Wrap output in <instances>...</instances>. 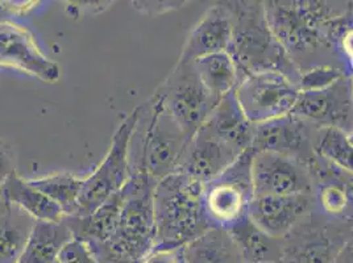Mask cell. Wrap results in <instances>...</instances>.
Instances as JSON below:
<instances>
[{
    "label": "cell",
    "mask_w": 353,
    "mask_h": 263,
    "mask_svg": "<svg viewBox=\"0 0 353 263\" xmlns=\"http://www.w3.org/2000/svg\"><path fill=\"white\" fill-rule=\"evenodd\" d=\"M268 24L289 57L301 70L314 66L312 59L335 53V37L352 6L330 1H264Z\"/></svg>",
    "instance_id": "cell-1"
},
{
    "label": "cell",
    "mask_w": 353,
    "mask_h": 263,
    "mask_svg": "<svg viewBox=\"0 0 353 263\" xmlns=\"http://www.w3.org/2000/svg\"><path fill=\"white\" fill-rule=\"evenodd\" d=\"M227 6L234 16L228 54L235 61L240 78L247 74L274 72L299 87L301 70L270 30L264 1H231Z\"/></svg>",
    "instance_id": "cell-2"
},
{
    "label": "cell",
    "mask_w": 353,
    "mask_h": 263,
    "mask_svg": "<svg viewBox=\"0 0 353 263\" xmlns=\"http://www.w3.org/2000/svg\"><path fill=\"white\" fill-rule=\"evenodd\" d=\"M156 183L133 171L121 189L123 203L115 231L102 245L90 246L102 263H141L154 249L153 191Z\"/></svg>",
    "instance_id": "cell-3"
},
{
    "label": "cell",
    "mask_w": 353,
    "mask_h": 263,
    "mask_svg": "<svg viewBox=\"0 0 353 263\" xmlns=\"http://www.w3.org/2000/svg\"><path fill=\"white\" fill-rule=\"evenodd\" d=\"M202 186L179 171L156 183L154 249L185 248L211 229L202 205Z\"/></svg>",
    "instance_id": "cell-4"
},
{
    "label": "cell",
    "mask_w": 353,
    "mask_h": 263,
    "mask_svg": "<svg viewBox=\"0 0 353 263\" xmlns=\"http://www.w3.org/2000/svg\"><path fill=\"white\" fill-rule=\"evenodd\" d=\"M253 157L252 149L244 151L221 174L202 186V205L211 229L228 232L250 219L254 198Z\"/></svg>",
    "instance_id": "cell-5"
},
{
    "label": "cell",
    "mask_w": 353,
    "mask_h": 263,
    "mask_svg": "<svg viewBox=\"0 0 353 263\" xmlns=\"http://www.w3.org/2000/svg\"><path fill=\"white\" fill-rule=\"evenodd\" d=\"M145 125L141 128L139 162L133 171L147 174L154 183L178 171L190 138L181 129L157 98L143 104Z\"/></svg>",
    "instance_id": "cell-6"
},
{
    "label": "cell",
    "mask_w": 353,
    "mask_h": 263,
    "mask_svg": "<svg viewBox=\"0 0 353 263\" xmlns=\"http://www.w3.org/2000/svg\"><path fill=\"white\" fill-rule=\"evenodd\" d=\"M140 115L141 105L136 107L121 121L103 161L99 163L91 176L83 179L78 211L74 218H88L128 182L131 176L130 149Z\"/></svg>",
    "instance_id": "cell-7"
},
{
    "label": "cell",
    "mask_w": 353,
    "mask_h": 263,
    "mask_svg": "<svg viewBox=\"0 0 353 263\" xmlns=\"http://www.w3.org/2000/svg\"><path fill=\"white\" fill-rule=\"evenodd\" d=\"M153 96L190 140L219 103L202 82L195 63L182 61L176 62Z\"/></svg>",
    "instance_id": "cell-8"
},
{
    "label": "cell",
    "mask_w": 353,
    "mask_h": 263,
    "mask_svg": "<svg viewBox=\"0 0 353 263\" xmlns=\"http://www.w3.org/2000/svg\"><path fill=\"white\" fill-rule=\"evenodd\" d=\"M299 92L294 82L274 72L247 74L235 88L239 105L253 125L292 114Z\"/></svg>",
    "instance_id": "cell-9"
},
{
    "label": "cell",
    "mask_w": 353,
    "mask_h": 263,
    "mask_svg": "<svg viewBox=\"0 0 353 263\" xmlns=\"http://www.w3.org/2000/svg\"><path fill=\"white\" fill-rule=\"evenodd\" d=\"M292 115L319 129H338L347 136L353 131V86L344 75L328 87L301 91Z\"/></svg>",
    "instance_id": "cell-10"
},
{
    "label": "cell",
    "mask_w": 353,
    "mask_h": 263,
    "mask_svg": "<svg viewBox=\"0 0 353 263\" xmlns=\"http://www.w3.org/2000/svg\"><path fill=\"white\" fill-rule=\"evenodd\" d=\"M318 132L319 128L289 114L256 124L250 149L254 153H276L292 157L307 165L316 157Z\"/></svg>",
    "instance_id": "cell-11"
},
{
    "label": "cell",
    "mask_w": 353,
    "mask_h": 263,
    "mask_svg": "<svg viewBox=\"0 0 353 263\" xmlns=\"http://www.w3.org/2000/svg\"><path fill=\"white\" fill-rule=\"evenodd\" d=\"M0 66L30 74L46 83H56L61 76L59 63L45 56L30 30L8 20L0 21Z\"/></svg>",
    "instance_id": "cell-12"
},
{
    "label": "cell",
    "mask_w": 353,
    "mask_h": 263,
    "mask_svg": "<svg viewBox=\"0 0 353 263\" xmlns=\"http://www.w3.org/2000/svg\"><path fill=\"white\" fill-rule=\"evenodd\" d=\"M254 196L311 193L312 178L303 162L276 153H254L252 162Z\"/></svg>",
    "instance_id": "cell-13"
},
{
    "label": "cell",
    "mask_w": 353,
    "mask_h": 263,
    "mask_svg": "<svg viewBox=\"0 0 353 263\" xmlns=\"http://www.w3.org/2000/svg\"><path fill=\"white\" fill-rule=\"evenodd\" d=\"M314 205L312 192L254 196L250 204V219L266 233L276 238H285L309 216Z\"/></svg>",
    "instance_id": "cell-14"
},
{
    "label": "cell",
    "mask_w": 353,
    "mask_h": 263,
    "mask_svg": "<svg viewBox=\"0 0 353 263\" xmlns=\"http://www.w3.org/2000/svg\"><path fill=\"white\" fill-rule=\"evenodd\" d=\"M336 231L302 221L283 238L282 263H335L348 240Z\"/></svg>",
    "instance_id": "cell-15"
},
{
    "label": "cell",
    "mask_w": 353,
    "mask_h": 263,
    "mask_svg": "<svg viewBox=\"0 0 353 263\" xmlns=\"http://www.w3.org/2000/svg\"><path fill=\"white\" fill-rule=\"evenodd\" d=\"M237 157L236 151L202 125L186 147L178 171L205 185L230 167Z\"/></svg>",
    "instance_id": "cell-16"
},
{
    "label": "cell",
    "mask_w": 353,
    "mask_h": 263,
    "mask_svg": "<svg viewBox=\"0 0 353 263\" xmlns=\"http://www.w3.org/2000/svg\"><path fill=\"white\" fill-rule=\"evenodd\" d=\"M234 16L227 3L215 4L192 28L179 61L195 62L211 54L228 52Z\"/></svg>",
    "instance_id": "cell-17"
},
{
    "label": "cell",
    "mask_w": 353,
    "mask_h": 263,
    "mask_svg": "<svg viewBox=\"0 0 353 263\" xmlns=\"http://www.w3.org/2000/svg\"><path fill=\"white\" fill-rule=\"evenodd\" d=\"M203 127L239 156L252 147L254 125L240 108L235 90L221 98Z\"/></svg>",
    "instance_id": "cell-18"
},
{
    "label": "cell",
    "mask_w": 353,
    "mask_h": 263,
    "mask_svg": "<svg viewBox=\"0 0 353 263\" xmlns=\"http://www.w3.org/2000/svg\"><path fill=\"white\" fill-rule=\"evenodd\" d=\"M74 240L68 219L36 221L20 263H59V254Z\"/></svg>",
    "instance_id": "cell-19"
},
{
    "label": "cell",
    "mask_w": 353,
    "mask_h": 263,
    "mask_svg": "<svg viewBox=\"0 0 353 263\" xmlns=\"http://www.w3.org/2000/svg\"><path fill=\"white\" fill-rule=\"evenodd\" d=\"M241 261L245 263H282L283 238H276L259 228L252 220L230 229Z\"/></svg>",
    "instance_id": "cell-20"
},
{
    "label": "cell",
    "mask_w": 353,
    "mask_h": 263,
    "mask_svg": "<svg viewBox=\"0 0 353 263\" xmlns=\"http://www.w3.org/2000/svg\"><path fill=\"white\" fill-rule=\"evenodd\" d=\"M0 196L10 205L27 212L36 221H59L65 215L59 205L50 200L41 191L34 189L30 180L15 173L0 187Z\"/></svg>",
    "instance_id": "cell-21"
},
{
    "label": "cell",
    "mask_w": 353,
    "mask_h": 263,
    "mask_svg": "<svg viewBox=\"0 0 353 263\" xmlns=\"http://www.w3.org/2000/svg\"><path fill=\"white\" fill-rule=\"evenodd\" d=\"M34 222L27 212L8 204L0 215V263H19Z\"/></svg>",
    "instance_id": "cell-22"
},
{
    "label": "cell",
    "mask_w": 353,
    "mask_h": 263,
    "mask_svg": "<svg viewBox=\"0 0 353 263\" xmlns=\"http://www.w3.org/2000/svg\"><path fill=\"white\" fill-rule=\"evenodd\" d=\"M183 263H241L230 234L221 229L207 233L182 248Z\"/></svg>",
    "instance_id": "cell-23"
},
{
    "label": "cell",
    "mask_w": 353,
    "mask_h": 263,
    "mask_svg": "<svg viewBox=\"0 0 353 263\" xmlns=\"http://www.w3.org/2000/svg\"><path fill=\"white\" fill-rule=\"evenodd\" d=\"M194 63L205 86L219 101L234 91L240 81L235 61L228 52L207 56Z\"/></svg>",
    "instance_id": "cell-24"
},
{
    "label": "cell",
    "mask_w": 353,
    "mask_h": 263,
    "mask_svg": "<svg viewBox=\"0 0 353 263\" xmlns=\"http://www.w3.org/2000/svg\"><path fill=\"white\" fill-rule=\"evenodd\" d=\"M30 183L59 205L65 218H74L77 215L83 179L72 173H54L44 178L30 179Z\"/></svg>",
    "instance_id": "cell-25"
},
{
    "label": "cell",
    "mask_w": 353,
    "mask_h": 263,
    "mask_svg": "<svg viewBox=\"0 0 353 263\" xmlns=\"http://www.w3.org/2000/svg\"><path fill=\"white\" fill-rule=\"evenodd\" d=\"M315 151L353 176V145L345 133L338 129H319Z\"/></svg>",
    "instance_id": "cell-26"
},
{
    "label": "cell",
    "mask_w": 353,
    "mask_h": 263,
    "mask_svg": "<svg viewBox=\"0 0 353 263\" xmlns=\"http://www.w3.org/2000/svg\"><path fill=\"white\" fill-rule=\"evenodd\" d=\"M347 74L336 65H319L303 70L299 78L301 91H315L328 87Z\"/></svg>",
    "instance_id": "cell-27"
},
{
    "label": "cell",
    "mask_w": 353,
    "mask_h": 263,
    "mask_svg": "<svg viewBox=\"0 0 353 263\" xmlns=\"http://www.w3.org/2000/svg\"><path fill=\"white\" fill-rule=\"evenodd\" d=\"M335 53L341 67L352 82L353 86V7L343 20L335 37Z\"/></svg>",
    "instance_id": "cell-28"
},
{
    "label": "cell",
    "mask_w": 353,
    "mask_h": 263,
    "mask_svg": "<svg viewBox=\"0 0 353 263\" xmlns=\"http://www.w3.org/2000/svg\"><path fill=\"white\" fill-rule=\"evenodd\" d=\"M59 263H102L86 242L74 238L59 254Z\"/></svg>",
    "instance_id": "cell-29"
},
{
    "label": "cell",
    "mask_w": 353,
    "mask_h": 263,
    "mask_svg": "<svg viewBox=\"0 0 353 263\" xmlns=\"http://www.w3.org/2000/svg\"><path fill=\"white\" fill-rule=\"evenodd\" d=\"M188 1H132L133 8L141 14L159 16L185 7Z\"/></svg>",
    "instance_id": "cell-30"
},
{
    "label": "cell",
    "mask_w": 353,
    "mask_h": 263,
    "mask_svg": "<svg viewBox=\"0 0 353 263\" xmlns=\"http://www.w3.org/2000/svg\"><path fill=\"white\" fill-rule=\"evenodd\" d=\"M15 153L12 147L0 141V187L16 171Z\"/></svg>",
    "instance_id": "cell-31"
},
{
    "label": "cell",
    "mask_w": 353,
    "mask_h": 263,
    "mask_svg": "<svg viewBox=\"0 0 353 263\" xmlns=\"http://www.w3.org/2000/svg\"><path fill=\"white\" fill-rule=\"evenodd\" d=\"M141 263H183L182 249H153Z\"/></svg>",
    "instance_id": "cell-32"
},
{
    "label": "cell",
    "mask_w": 353,
    "mask_h": 263,
    "mask_svg": "<svg viewBox=\"0 0 353 263\" xmlns=\"http://www.w3.org/2000/svg\"><path fill=\"white\" fill-rule=\"evenodd\" d=\"M37 4L39 1H0V10L14 15H23L34 8Z\"/></svg>",
    "instance_id": "cell-33"
},
{
    "label": "cell",
    "mask_w": 353,
    "mask_h": 263,
    "mask_svg": "<svg viewBox=\"0 0 353 263\" xmlns=\"http://www.w3.org/2000/svg\"><path fill=\"white\" fill-rule=\"evenodd\" d=\"M335 263H353V240H348Z\"/></svg>",
    "instance_id": "cell-34"
},
{
    "label": "cell",
    "mask_w": 353,
    "mask_h": 263,
    "mask_svg": "<svg viewBox=\"0 0 353 263\" xmlns=\"http://www.w3.org/2000/svg\"><path fill=\"white\" fill-rule=\"evenodd\" d=\"M7 208H8V204L3 200V198L0 196V215H3L6 211H7Z\"/></svg>",
    "instance_id": "cell-35"
},
{
    "label": "cell",
    "mask_w": 353,
    "mask_h": 263,
    "mask_svg": "<svg viewBox=\"0 0 353 263\" xmlns=\"http://www.w3.org/2000/svg\"><path fill=\"white\" fill-rule=\"evenodd\" d=\"M348 138H350V141H351V144L353 145V131L348 134Z\"/></svg>",
    "instance_id": "cell-36"
},
{
    "label": "cell",
    "mask_w": 353,
    "mask_h": 263,
    "mask_svg": "<svg viewBox=\"0 0 353 263\" xmlns=\"http://www.w3.org/2000/svg\"><path fill=\"white\" fill-rule=\"evenodd\" d=\"M19 263H20V262H19Z\"/></svg>",
    "instance_id": "cell-37"
}]
</instances>
